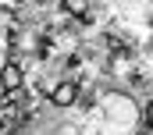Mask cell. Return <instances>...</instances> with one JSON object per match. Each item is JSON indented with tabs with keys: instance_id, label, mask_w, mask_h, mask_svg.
<instances>
[{
	"instance_id": "obj_1",
	"label": "cell",
	"mask_w": 153,
	"mask_h": 135,
	"mask_svg": "<svg viewBox=\"0 0 153 135\" xmlns=\"http://www.w3.org/2000/svg\"><path fill=\"white\" fill-rule=\"evenodd\" d=\"M0 89H4V93L25 89V68L22 64H4V71H0Z\"/></svg>"
},
{
	"instance_id": "obj_2",
	"label": "cell",
	"mask_w": 153,
	"mask_h": 135,
	"mask_svg": "<svg viewBox=\"0 0 153 135\" xmlns=\"http://www.w3.org/2000/svg\"><path fill=\"white\" fill-rule=\"evenodd\" d=\"M50 100L57 103V107H71V103L78 100V82H71V78H61V82L50 89Z\"/></svg>"
},
{
	"instance_id": "obj_3",
	"label": "cell",
	"mask_w": 153,
	"mask_h": 135,
	"mask_svg": "<svg viewBox=\"0 0 153 135\" xmlns=\"http://www.w3.org/2000/svg\"><path fill=\"white\" fill-rule=\"evenodd\" d=\"M143 117H146V125L153 128V107H146V114H143Z\"/></svg>"
},
{
	"instance_id": "obj_4",
	"label": "cell",
	"mask_w": 153,
	"mask_h": 135,
	"mask_svg": "<svg viewBox=\"0 0 153 135\" xmlns=\"http://www.w3.org/2000/svg\"><path fill=\"white\" fill-rule=\"evenodd\" d=\"M0 71H4V64H0Z\"/></svg>"
}]
</instances>
